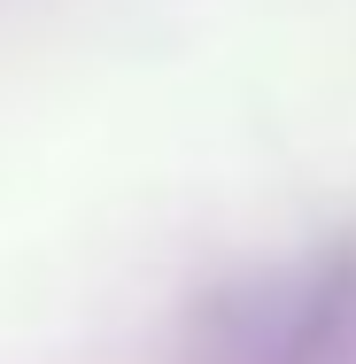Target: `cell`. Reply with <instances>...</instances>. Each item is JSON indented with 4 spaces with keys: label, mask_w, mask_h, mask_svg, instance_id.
Masks as SVG:
<instances>
[{
    "label": "cell",
    "mask_w": 356,
    "mask_h": 364,
    "mask_svg": "<svg viewBox=\"0 0 356 364\" xmlns=\"http://www.w3.org/2000/svg\"><path fill=\"white\" fill-rule=\"evenodd\" d=\"M356 333V264L310 256L256 279H232L202 302L194 364H333Z\"/></svg>",
    "instance_id": "obj_1"
}]
</instances>
